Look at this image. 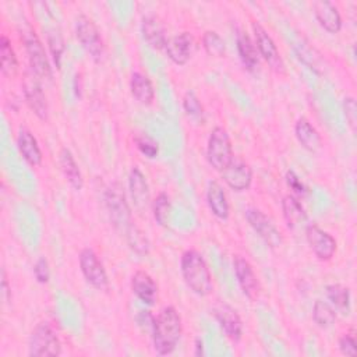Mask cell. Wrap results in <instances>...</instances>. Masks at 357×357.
Here are the masks:
<instances>
[{"mask_svg":"<svg viewBox=\"0 0 357 357\" xmlns=\"http://www.w3.org/2000/svg\"><path fill=\"white\" fill-rule=\"evenodd\" d=\"M343 109H344V116L353 130H356L357 124V106H356V99L353 96H346L343 99Z\"/></svg>","mask_w":357,"mask_h":357,"instance_id":"60d3db41","label":"cell"},{"mask_svg":"<svg viewBox=\"0 0 357 357\" xmlns=\"http://www.w3.org/2000/svg\"><path fill=\"white\" fill-rule=\"evenodd\" d=\"M293 50H294L297 59L305 67H308L311 71H314L315 74H319V75L326 74L328 63H326L324 54L317 47H314L308 40H305L304 38H297L293 42Z\"/></svg>","mask_w":357,"mask_h":357,"instance_id":"5bb4252c","label":"cell"},{"mask_svg":"<svg viewBox=\"0 0 357 357\" xmlns=\"http://www.w3.org/2000/svg\"><path fill=\"white\" fill-rule=\"evenodd\" d=\"M21 36L25 45V50L28 54V60H29V67L32 70V73L38 77V78H50L52 77V68H50V63L49 59L46 56L45 47L40 42V39L38 38L36 32L26 26L25 29L21 31Z\"/></svg>","mask_w":357,"mask_h":357,"instance_id":"52a82bcc","label":"cell"},{"mask_svg":"<svg viewBox=\"0 0 357 357\" xmlns=\"http://www.w3.org/2000/svg\"><path fill=\"white\" fill-rule=\"evenodd\" d=\"M131 290L146 305H153L158 300V284L146 271L138 269L134 272L131 276Z\"/></svg>","mask_w":357,"mask_h":357,"instance_id":"d6986e66","label":"cell"},{"mask_svg":"<svg viewBox=\"0 0 357 357\" xmlns=\"http://www.w3.org/2000/svg\"><path fill=\"white\" fill-rule=\"evenodd\" d=\"M294 135L300 145L310 151V152H317L322 146V139L317 128L310 123L307 117H298L296 124H294Z\"/></svg>","mask_w":357,"mask_h":357,"instance_id":"603a6c76","label":"cell"},{"mask_svg":"<svg viewBox=\"0 0 357 357\" xmlns=\"http://www.w3.org/2000/svg\"><path fill=\"white\" fill-rule=\"evenodd\" d=\"M78 259L85 280L98 290H106L109 287V278L96 252L92 248H82Z\"/></svg>","mask_w":357,"mask_h":357,"instance_id":"9c48e42d","label":"cell"},{"mask_svg":"<svg viewBox=\"0 0 357 357\" xmlns=\"http://www.w3.org/2000/svg\"><path fill=\"white\" fill-rule=\"evenodd\" d=\"M194 356L197 357H201L204 354V343H202V339L201 337H195L194 339Z\"/></svg>","mask_w":357,"mask_h":357,"instance_id":"7bdbcfd3","label":"cell"},{"mask_svg":"<svg viewBox=\"0 0 357 357\" xmlns=\"http://www.w3.org/2000/svg\"><path fill=\"white\" fill-rule=\"evenodd\" d=\"M170 208L172 205H170L169 195L166 192H159L152 202V213L159 226L166 227L169 225Z\"/></svg>","mask_w":357,"mask_h":357,"instance_id":"d6a6232c","label":"cell"},{"mask_svg":"<svg viewBox=\"0 0 357 357\" xmlns=\"http://www.w3.org/2000/svg\"><path fill=\"white\" fill-rule=\"evenodd\" d=\"M33 276L35 279L42 283L46 284L50 279V268H49V262L45 257H39L33 265Z\"/></svg>","mask_w":357,"mask_h":357,"instance_id":"f35d334b","label":"cell"},{"mask_svg":"<svg viewBox=\"0 0 357 357\" xmlns=\"http://www.w3.org/2000/svg\"><path fill=\"white\" fill-rule=\"evenodd\" d=\"M220 174L223 181L233 191H245L252 183V170L244 160L233 159L230 165L223 172H220Z\"/></svg>","mask_w":357,"mask_h":357,"instance_id":"2e32d148","label":"cell"},{"mask_svg":"<svg viewBox=\"0 0 357 357\" xmlns=\"http://www.w3.org/2000/svg\"><path fill=\"white\" fill-rule=\"evenodd\" d=\"M284 178H286L287 187L293 191L294 195L304 197L308 192V187L305 185V183L298 177V174L294 170H287Z\"/></svg>","mask_w":357,"mask_h":357,"instance_id":"74e56055","label":"cell"},{"mask_svg":"<svg viewBox=\"0 0 357 357\" xmlns=\"http://www.w3.org/2000/svg\"><path fill=\"white\" fill-rule=\"evenodd\" d=\"M312 319L322 329L331 328L336 322V310L324 300H315L312 305Z\"/></svg>","mask_w":357,"mask_h":357,"instance_id":"4dcf8cb0","label":"cell"},{"mask_svg":"<svg viewBox=\"0 0 357 357\" xmlns=\"http://www.w3.org/2000/svg\"><path fill=\"white\" fill-rule=\"evenodd\" d=\"M282 212L289 229H296L307 220V212L304 206L293 194H287L282 198Z\"/></svg>","mask_w":357,"mask_h":357,"instance_id":"484cf974","label":"cell"},{"mask_svg":"<svg viewBox=\"0 0 357 357\" xmlns=\"http://www.w3.org/2000/svg\"><path fill=\"white\" fill-rule=\"evenodd\" d=\"M59 162H60V167L61 172L66 177V180L68 181V184L74 188V190H81L84 187V178H82V173L78 167V163L74 159L73 152L68 148H61L60 153H59Z\"/></svg>","mask_w":357,"mask_h":357,"instance_id":"4316f807","label":"cell"},{"mask_svg":"<svg viewBox=\"0 0 357 357\" xmlns=\"http://www.w3.org/2000/svg\"><path fill=\"white\" fill-rule=\"evenodd\" d=\"M0 68L3 75L14 78L18 71V60L11 46V40L3 33L0 36Z\"/></svg>","mask_w":357,"mask_h":357,"instance_id":"f1b7e54d","label":"cell"},{"mask_svg":"<svg viewBox=\"0 0 357 357\" xmlns=\"http://www.w3.org/2000/svg\"><path fill=\"white\" fill-rule=\"evenodd\" d=\"M233 269L243 294L250 300H255L259 293V283L250 261L241 255H234Z\"/></svg>","mask_w":357,"mask_h":357,"instance_id":"4fadbf2b","label":"cell"},{"mask_svg":"<svg viewBox=\"0 0 357 357\" xmlns=\"http://www.w3.org/2000/svg\"><path fill=\"white\" fill-rule=\"evenodd\" d=\"M141 32L145 42L155 50L165 49L167 43V35L163 22L158 15H145L141 22Z\"/></svg>","mask_w":357,"mask_h":357,"instance_id":"44dd1931","label":"cell"},{"mask_svg":"<svg viewBox=\"0 0 357 357\" xmlns=\"http://www.w3.org/2000/svg\"><path fill=\"white\" fill-rule=\"evenodd\" d=\"M183 109L185 112V114L195 120V121H204V107L198 99V96L195 95L194 91H187L183 96Z\"/></svg>","mask_w":357,"mask_h":357,"instance_id":"e575fe53","label":"cell"},{"mask_svg":"<svg viewBox=\"0 0 357 357\" xmlns=\"http://www.w3.org/2000/svg\"><path fill=\"white\" fill-rule=\"evenodd\" d=\"M47 45H49V50H50V54L53 57L56 67L60 68L61 57L64 53V40H63V36L59 29L52 28L47 31Z\"/></svg>","mask_w":357,"mask_h":357,"instance_id":"d590c367","label":"cell"},{"mask_svg":"<svg viewBox=\"0 0 357 357\" xmlns=\"http://www.w3.org/2000/svg\"><path fill=\"white\" fill-rule=\"evenodd\" d=\"M206 159L218 172H223L234 159L230 137L223 127L212 128L206 144Z\"/></svg>","mask_w":357,"mask_h":357,"instance_id":"5b68a950","label":"cell"},{"mask_svg":"<svg viewBox=\"0 0 357 357\" xmlns=\"http://www.w3.org/2000/svg\"><path fill=\"white\" fill-rule=\"evenodd\" d=\"M124 237H126L127 244L130 245V248L134 252H137L138 255H146L149 252V240H148V237L134 223L124 233Z\"/></svg>","mask_w":357,"mask_h":357,"instance_id":"1f68e13d","label":"cell"},{"mask_svg":"<svg viewBox=\"0 0 357 357\" xmlns=\"http://www.w3.org/2000/svg\"><path fill=\"white\" fill-rule=\"evenodd\" d=\"M202 46L205 52L212 57H222L225 56L226 46L223 38L216 31H205L202 35Z\"/></svg>","mask_w":357,"mask_h":357,"instance_id":"836d02e7","label":"cell"},{"mask_svg":"<svg viewBox=\"0 0 357 357\" xmlns=\"http://www.w3.org/2000/svg\"><path fill=\"white\" fill-rule=\"evenodd\" d=\"M24 95L28 106L35 113V116L40 120H47L49 117V105L47 99L43 93V89L36 79V75L32 73V75H26L24 81Z\"/></svg>","mask_w":357,"mask_h":357,"instance_id":"9a60e30c","label":"cell"},{"mask_svg":"<svg viewBox=\"0 0 357 357\" xmlns=\"http://www.w3.org/2000/svg\"><path fill=\"white\" fill-rule=\"evenodd\" d=\"M325 293L335 310L342 314L350 312V289L340 283H332L325 287Z\"/></svg>","mask_w":357,"mask_h":357,"instance_id":"f546056e","label":"cell"},{"mask_svg":"<svg viewBox=\"0 0 357 357\" xmlns=\"http://www.w3.org/2000/svg\"><path fill=\"white\" fill-rule=\"evenodd\" d=\"M105 204L113 226L119 231L126 233L128 227L132 225V215L130 205L126 199V194L119 183H112L106 188Z\"/></svg>","mask_w":357,"mask_h":357,"instance_id":"277c9868","label":"cell"},{"mask_svg":"<svg viewBox=\"0 0 357 357\" xmlns=\"http://www.w3.org/2000/svg\"><path fill=\"white\" fill-rule=\"evenodd\" d=\"M75 35L86 53L95 61H100L105 53V43L93 20L85 14H79L75 18Z\"/></svg>","mask_w":357,"mask_h":357,"instance_id":"8992f818","label":"cell"},{"mask_svg":"<svg viewBox=\"0 0 357 357\" xmlns=\"http://www.w3.org/2000/svg\"><path fill=\"white\" fill-rule=\"evenodd\" d=\"M212 314L226 336L233 342H238L243 336V321L238 312L227 303L218 301L212 307Z\"/></svg>","mask_w":357,"mask_h":357,"instance_id":"8fae6325","label":"cell"},{"mask_svg":"<svg viewBox=\"0 0 357 357\" xmlns=\"http://www.w3.org/2000/svg\"><path fill=\"white\" fill-rule=\"evenodd\" d=\"M180 272L187 287L197 296L205 297L212 293V275L205 258L197 250H185L181 254Z\"/></svg>","mask_w":357,"mask_h":357,"instance_id":"7a4b0ae2","label":"cell"},{"mask_svg":"<svg viewBox=\"0 0 357 357\" xmlns=\"http://www.w3.org/2000/svg\"><path fill=\"white\" fill-rule=\"evenodd\" d=\"M245 219L250 223V226L254 229V231L258 233V236L266 243V245H269L271 248H278L282 245L283 237L280 230L276 227L272 219L266 216L261 209L247 208Z\"/></svg>","mask_w":357,"mask_h":357,"instance_id":"ba28073f","label":"cell"},{"mask_svg":"<svg viewBox=\"0 0 357 357\" xmlns=\"http://www.w3.org/2000/svg\"><path fill=\"white\" fill-rule=\"evenodd\" d=\"M134 144L138 151L148 159H153L159 153V144L148 134H138L134 137Z\"/></svg>","mask_w":357,"mask_h":357,"instance_id":"8d00e7d4","label":"cell"},{"mask_svg":"<svg viewBox=\"0 0 357 357\" xmlns=\"http://www.w3.org/2000/svg\"><path fill=\"white\" fill-rule=\"evenodd\" d=\"M128 190L134 208L144 213L149 206V187L145 174L138 166H134L128 174Z\"/></svg>","mask_w":357,"mask_h":357,"instance_id":"ac0fdd59","label":"cell"},{"mask_svg":"<svg viewBox=\"0 0 357 357\" xmlns=\"http://www.w3.org/2000/svg\"><path fill=\"white\" fill-rule=\"evenodd\" d=\"M312 7L317 21L325 31L329 33H337L342 29V17L333 3L328 0H317Z\"/></svg>","mask_w":357,"mask_h":357,"instance_id":"ffe728a7","label":"cell"},{"mask_svg":"<svg viewBox=\"0 0 357 357\" xmlns=\"http://www.w3.org/2000/svg\"><path fill=\"white\" fill-rule=\"evenodd\" d=\"M357 343H356V336L353 333H343L339 337V350L342 354L354 357L357 354Z\"/></svg>","mask_w":357,"mask_h":357,"instance_id":"ab89813d","label":"cell"},{"mask_svg":"<svg viewBox=\"0 0 357 357\" xmlns=\"http://www.w3.org/2000/svg\"><path fill=\"white\" fill-rule=\"evenodd\" d=\"M28 354L32 357H57L61 354V342L57 332L47 322H39L31 332Z\"/></svg>","mask_w":357,"mask_h":357,"instance_id":"3957f363","label":"cell"},{"mask_svg":"<svg viewBox=\"0 0 357 357\" xmlns=\"http://www.w3.org/2000/svg\"><path fill=\"white\" fill-rule=\"evenodd\" d=\"M194 36L184 31L167 39L165 46L167 57L177 66H184L191 59L194 52Z\"/></svg>","mask_w":357,"mask_h":357,"instance_id":"e0dca14e","label":"cell"},{"mask_svg":"<svg viewBox=\"0 0 357 357\" xmlns=\"http://www.w3.org/2000/svg\"><path fill=\"white\" fill-rule=\"evenodd\" d=\"M305 238L315 254L321 261H329L336 252V240L324 229L315 223H310L305 227Z\"/></svg>","mask_w":357,"mask_h":357,"instance_id":"7c38bea8","label":"cell"},{"mask_svg":"<svg viewBox=\"0 0 357 357\" xmlns=\"http://www.w3.org/2000/svg\"><path fill=\"white\" fill-rule=\"evenodd\" d=\"M17 146L21 156L31 166H39L42 163V151L38 144V139L32 131L24 126L18 128L17 134Z\"/></svg>","mask_w":357,"mask_h":357,"instance_id":"7402d4cb","label":"cell"},{"mask_svg":"<svg viewBox=\"0 0 357 357\" xmlns=\"http://www.w3.org/2000/svg\"><path fill=\"white\" fill-rule=\"evenodd\" d=\"M206 202L211 209V212L222 220H226L229 218V201L226 197V192L220 183L216 180H211L206 187Z\"/></svg>","mask_w":357,"mask_h":357,"instance_id":"cb8c5ba5","label":"cell"},{"mask_svg":"<svg viewBox=\"0 0 357 357\" xmlns=\"http://www.w3.org/2000/svg\"><path fill=\"white\" fill-rule=\"evenodd\" d=\"M151 333L153 349L159 356H167L174 351L183 333L181 317L176 307L166 305L153 317Z\"/></svg>","mask_w":357,"mask_h":357,"instance_id":"6da1fadb","label":"cell"},{"mask_svg":"<svg viewBox=\"0 0 357 357\" xmlns=\"http://www.w3.org/2000/svg\"><path fill=\"white\" fill-rule=\"evenodd\" d=\"M130 89L131 95L138 100L141 105H151L155 98V89L152 85V81L148 78V75L135 71L131 74L130 78Z\"/></svg>","mask_w":357,"mask_h":357,"instance_id":"83f0119b","label":"cell"},{"mask_svg":"<svg viewBox=\"0 0 357 357\" xmlns=\"http://www.w3.org/2000/svg\"><path fill=\"white\" fill-rule=\"evenodd\" d=\"M236 43H237V52H238L240 60H241L243 66L245 67V70H248L251 73L258 70V67H259V53H258V49H257L255 43L250 38V35L244 31H238L237 38H236Z\"/></svg>","mask_w":357,"mask_h":357,"instance_id":"d4e9b609","label":"cell"},{"mask_svg":"<svg viewBox=\"0 0 357 357\" xmlns=\"http://www.w3.org/2000/svg\"><path fill=\"white\" fill-rule=\"evenodd\" d=\"M1 290H3V297L6 300L10 298V287H8V280H7V275L6 271H1Z\"/></svg>","mask_w":357,"mask_h":357,"instance_id":"b9f144b4","label":"cell"},{"mask_svg":"<svg viewBox=\"0 0 357 357\" xmlns=\"http://www.w3.org/2000/svg\"><path fill=\"white\" fill-rule=\"evenodd\" d=\"M251 26H252V32H254V38H255V46L258 49L259 56H262V59L269 64V67L275 73L284 74V63H283V59H282L272 36L257 21H254Z\"/></svg>","mask_w":357,"mask_h":357,"instance_id":"30bf717a","label":"cell"}]
</instances>
